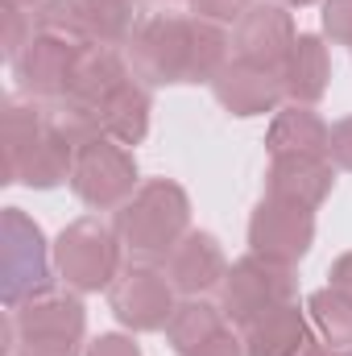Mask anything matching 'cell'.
Here are the masks:
<instances>
[{"label":"cell","mask_w":352,"mask_h":356,"mask_svg":"<svg viewBox=\"0 0 352 356\" xmlns=\"http://www.w3.org/2000/svg\"><path fill=\"white\" fill-rule=\"evenodd\" d=\"M88 8V21H91V38L99 46H120L129 42L137 29H133V8L137 0H79Z\"/></svg>","instance_id":"cell-22"},{"label":"cell","mask_w":352,"mask_h":356,"mask_svg":"<svg viewBox=\"0 0 352 356\" xmlns=\"http://www.w3.org/2000/svg\"><path fill=\"white\" fill-rule=\"evenodd\" d=\"M191 356H241V344L232 340V332H220L216 340H207L203 348H195Z\"/></svg>","instance_id":"cell-28"},{"label":"cell","mask_w":352,"mask_h":356,"mask_svg":"<svg viewBox=\"0 0 352 356\" xmlns=\"http://www.w3.org/2000/svg\"><path fill=\"white\" fill-rule=\"evenodd\" d=\"M166 273H170V282H175L178 290L203 294V290H211V286L228 273V266H224L220 245H216L207 232H191V236H182L175 249H170Z\"/></svg>","instance_id":"cell-16"},{"label":"cell","mask_w":352,"mask_h":356,"mask_svg":"<svg viewBox=\"0 0 352 356\" xmlns=\"http://www.w3.org/2000/svg\"><path fill=\"white\" fill-rule=\"evenodd\" d=\"M79 58H83L79 46H71L63 38H50V33H38V38H29V50L17 54V79L29 95L63 99L71 79H75Z\"/></svg>","instance_id":"cell-11"},{"label":"cell","mask_w":352,"mask_h":356,"mask_svg":"<svg viewBox=\"0 0 352 356\" xmlns=\"http://www.w3.org/2000/svg\"><path fill=\"white\" fill-rule=\"evenodd\" d=\"M216 99L237 112V116H257V112H269L282 95V75L273 71H262V67H249V63H237V67H224L216 79Z\"/></svg>","instance_id":"cell-15"},{"label":"cell","mask_w":352,"mask_h":356,"mask_svg":"<svg viewBox=\"0 0 352 356\" xmlns=\"http://www.w3.org/2000/svg\"><path fill=\"white\" fill-rule=\"evenodd\" d=\"M137 166L133 154L112 141V137H95L88 145L75 149V166H71V186L88 207H116L133 195Z\"/></svg>","instance_id":"cell-4"},{"label":"cell","mask_w":352,"mask_h":356,"mask_svg":"<svg viewBox=\"0 0 352 356\" xmlns=\"http://www.w3.org/2000/svg\"><path fill=\"white\" fill-rule=\"evenodd\" d=\"M88 356H141V353H137V344L125 340V336H99V340L91 344Z\"/></svg>","instance_id":"cell-27"},{"label":"cell","mask_w":352,"mask_h":356,"mask_svg":"<svg viewBox=\"0 0 352 356\" xmlns=\"http://www.w3.org/2000/svg\"><path fill=\"white\" fill-rule=\"evenodd\" d=\"M332 191V166L315 154H286L269 166V199L315 211Z\"/></svg>","instance_id":"cell-14"},{"label":"cell","mask_w":352,"mask_h":356,"mask_svg":"<svg viewBox=\"0 0 352 356\" xmlns=\"http://www.w3.org/2000/svg\"><path fill=\"white\" fill-rule=\"evenodd\" d=\"M186 228V195L175 182L141 186L116 216V241L133 261H166Z\"/></svg>","instance_id":"cell-1"},{"label":"cell","mask_w":352,"mask_h":356,"mask_svg":"<svg viewBox=\"0 0 352 356\" xmlns=\"http://www.w3.org/2000/svg\"><path fill=\"white\" fill-rule=\"evenodd\" d=\"M224 33L211 29L207 21H195V46H191V79L186 83H199V79H216L228 63H224Z\"/></svg>","instance_id":"cell-23"},{"label":"cell","mask_w":352,"mask_h":356,"mask_svg":"<svg viewBox=\"0 0 352 356\" xmlns=\"http://www.w3.org/2000/svg\"><path fill=\"white\" fill-rule=\"evenodd\" d=\"M83 307L63 294H38L13 307L4 327V356H79Z\"/></svg>","instance_id":"cell-2"},{"label":"cell","mask_w":352,"mask_h":356,"mask_svg":"<svg viewBox=\"0 0 352 356\" xmlns=\"http://www.w3.org/2000/svg\"><path fill=\"white\" fill-rule=\"evenodd\" d=\"M195 4V13L199 17H211V21H232V17H241L253 0H191Z\"/></svg>","instance_id":"cell-26"},{"label":"cell","mask_w":352,"mask_h":356,"mask_svg":"<svg viewBox=\"0 0 352 356\" xmlns=\"http://www.w3.org/2000/svg\"><path fill=\"white\" fill-rule=\"evenodd\" d=\"M129 42H133V67L141 79H150V83H186L191 79L195 21L154 17Z\"/></svg>","instance_id":"cell-7"},{"label":"cell","mask_w":352,"mask_h":356,"mask_svg":"<svg viewBox=\"0 0 352 356\" xmlns=\"http://www.w3.org/2000/svg\"><path fill=\"white\" fill-rule=\"evenodd\" d=\"M286 4H311V0H286Z\"/></svg>","instance_id":"cell-31"},{"label":"cell","mask_w":352,"mask_h":356,"mask_svg":"<svg viewBox=\"0 0 352 356\" xmlns=\"http://www.w3.org/2000/svg\"><path fill=\"white\" fill-rule=\"evenodd\" d=\"M332 290H340V294H349L352 298V253L332 266Z\"/></svg>","instance_id":"cell-29"},{"label":"cell","mask_w":352,"mask_h":356,"mask_svg":"<svg viewBox=\"0 0 352 356\" xmlns=\"http://www.w3.org/2000/svg\"><path fill=\"white\" fill-rule=\"evenodd\" d=\"M311 315L332 344V353H352V298L340 290H319L311 294Z\"/></svg>","instance_id":"cell-21"},{"label":"cell","mask_w":352,"mask_h":356,"mask_svg":"<svg viewBox=\"0 0 352 356\" xmlns=\"http://www.w3.org/2000/svg\"><path fill=\"white\" fill-rule=\"evenodd\" d=\"M8 8H21V4H33V0H4Z\"/></svg>","instance_id":"cell-30"},{"label":"cell","mask_w":352,"mask_h":356,"mask_svg":"<svg viewBox=\"0 0 352 356\" xmlns=\"http://www.w3.org/2000/svg\"><path fill=\"white\" fill-rule=\"evenodd\" d=\"M294 294V277L282 261H269V257H245L224 273V319L232 323H253L257 315L290 302Z\"/></svg>","instance_id":"cell-6"},{"label":"cell","mask_w":352,"mask_h":356,"mask_svg":"<svg viewBox=\"0 0 352 356\" xmlns=\"http://www.w3.org/2000/svg\"><path fill=\"white\" fill-rule=\"evenodd\" d=\"M116 266H120V241L95 216L75 220L63 232V241H58V269H63V282L67 286H75V290L112 286L116 273H120Z\"/></svg>","instance_id":"cell-5"},{"label":"cell","mask_w":352,"mask_h":356,"mask_svg":"<svg viewBox=\"0 0 352 356\" xmlns=\"http://www.w3.org/2000/svg\"><path fill=\"white\" fill-rule=\"evenodd\" d=\"M4 137H8V182L54 186L75 166L71 162V145L54 133V124H50V116L42 108L8 104Z\"/></svg>","instance_id":"cell-3"},{"label":"cell","mask_w":352,"mask_h":356,"mask_svg":"<svg viewBox=\"0 0 352 356\" xmlns=\"http://www.w3.org/2000/svg\"><path fill=\"white\" fill-rule=\"evenodd\" d=\"M249 356H328L319 348V340L307 332L298 307L282 302L273 311L257 315L249 323V344H245Z\"/></svg>","instance_id":"cell-13"},{"label":"cell","mask_w":352,"mask_h":356,"mask_svg":"<svg viewBox=\"0 0 352 356\" xmlns=\"http://www.w3.org/2000/svg\"><path fill=\"white\" fill-rule=\"evenodd\" d=\"M323 83H328V50H323L319 38L303 33L290 50L286 67H282V88H286V95L311 104V99L323 95Z\"/></svg>","instance_id":"cell-18"},{"label":"cell","mask_w":352,"mask_h":356,"mask_svg":"<svg viewBox=\"0 0 352 356\" xmlns=\"http://www.w3.org/2000/svg\"><path fill=\"white\" fill-rule=\"evenodd\" d=\"M108 298H112V311L120 323H129L133 332H158L170 323L175 307H170V286L158 269L133 261L129 269L116 273V282L108 286Z\"/></svg>","instance_id":"cell-9"},{"label":"cell","mask_w":352,"mask_h":356,"mask_svg":"<svg viewBox=\"0 0 352 356\" xmlns=\"http://www.w3.org/2000/svg\"><path fill=\"white\" fill-rule=\"evenodd\" d=\"M328 137H332V129L311 108H282L273 129H269V154L273 158H286V154H315V158H323L328 154Z\"/></svg>","instance_id":"cell-17"},{"label":"cell","mask_w":352,"mask_h":356,"mask_svg":"<svg viewBox=\"0 0 352 356\" xmlns=\"http://www.w3.org/2000/svg\"><path fill=\"white\" fill-rule=\"evenodd\" d=\"M328 154H332L336 166L352 170V120H340V124L332 129V137H328Z\"/></svg>","instance_id":"cell-25"},{"label":"cell","mask_w":352,"mask_h":356,"mask_svg":"<svg viewBox=\"0 0 352 356\" xmlns=\"http://www.w3.org/2000/svg\"><path fill=\"white\" fill-rule=\"evenodd\" d=\"M323 29L336 42H349L352 46V0H328L323 4Z\"/></svg>","instance_id":"cell-24"},{"label":"cell","mask_w":352,"mask_h":356,"mask_svg":"<svg viewBox=\"0 0 352 356\" xmlns=\"http://www.w3.org/2000/svg\"><path fill=\"white\" fill-rule=\"evenodd\" d=\"M332 356H340V353H332Z\"/></svg>","instance_id":"cell-32"},{"label":"cell","mask_w":352,"mask_h":356,"mask_svg":"<svg viewBox=\"0 0 352 356\" xmlns=\"http://www.w3.org/2000/svg\"><path fill=\"white\" fill-rule=\"evenodd\" d=\"M311 236H315V220L307 207H294V203H282V199H265L249 224V241H253V253L269 257V261H298L307 249H311Z\"/></svg>","instance_id":"cell-10"},{"label":"cell","mask_w":352,"mask_h":356,"mask_svg":"<svg viewBox=\"0 0 352 356\" xmlns=\"http://www.w3.org/2000/svg\"><path fill=\"white\" fill-rule=\"evenodd\" d=\"M38 294H50V266L38 224H29L17 207L4 211V302L21 307Z\"/></svg>","instance_id":"cell-8"},{"label":"cell","mask_w":352,"mask_h":356,"mask_svg":"<svg viewBox=\"0 0 352 356\" xmlns=\"http://www.w3.org/2000/svg\"><path fill=\"white\" fill-rule=\"evenodd\" d=\"M145 120H150V95L141 88H133V79H125L99 108V129L112 141H120V145L141 141L145 137Z\"/></svg>","instance_id":"cell-19"},{"label":"cell","mask_w":352,"mask_h":356,"mask_svg":"<svg viewBox=\"0 0 352 356\" xmlns=\"http://www.w3.org/2000/svg\"><path fill=\"white\" fill-rule=\"evenodd\" d=\"M166 332H170V344H175L178 356H191L195 348H203L207 340H216L220 332H224V311H216V307H207V302H182L175 307V315H170V323H166Z\"/></svg>","instance_id":"cell-20"},{"label":"cell","mask_w":352,"mask_h":356,"mask_svg":"<svg viewBox=\"0 0 352 356\" xmlns=\"http://www.w3.org/2000/svg\"><path fill=\"white\" fill-rule=\"evenodd\" d=\"M294 25H290V13H282L278 4H257L241 17V29H237V54L241 63L249 67H262L282 75L290 50H294Z\"/></svg>","instance_id":"cell-12"}]
</instances>
